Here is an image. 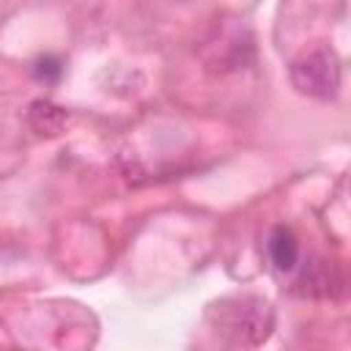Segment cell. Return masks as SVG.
I'll use <instances>...</instances> for the list:
<instances>
[{
	"instance_id": "6da1fadb",
	"label": "cell",
	"mask_w": 351,
	"mask_h": 351,
	"mask_svg": "<svg viewBox=\"0 0 351 351\" xmlns=\"http://www.w3.org/2000/svg\"><path fill=\"white\" fill-rule=\"evenodd\" d=\"M211 326L233 346H258L271 332V307L258 296H233L211 304Z\"/></svg>"
},
{
	"instance_id": "7a4b0ae2",
	"label": "cell",
	"mask_w": 351,
	"mask_h": 351,
	"mask_svg": "<svg viewBox=\"0 0 351 351\" xmlns=\"http://www.w3.org/2000/svg\"><path fill=\"white\" fill-rule=\"evenodd\" d=\"M291 82L302 96L335 99L340 90V58L332 47L318 44L304 49L291 63Z\"/></svg>"
},
{
	"instance_id": "3957f363",
	"label": "cell",
	"mask_w": 351,
	"mask_h": 351,
	"mask_svg": "<svg viewBox=\"0 0 351 351\" xmlns=\"http://www.w3.org/2000/svg\"><path fill=\"white\" fill-rule=\"evenodd\" d=\"M27 121H30V126H33L38 134L55 137V134H60V132L66 129L69 112H66L63 107L52 104L49 99H36V101L27 107Z\"/></svg>"
},
{
	"instance_id": "277c9868",
	"label": "cell",
	"mask_w": 351,
	"mask_h": 351,
	"mask_svg": "<svg viewBox=\"0 0 351 351\" xmlns=\"http://www.w3.org/2000/svg\"><path fill=\"white\" fill-rule=\"evenodd\" d=\"M269 255H271V263L280 271H293L296 269V263H299V241H296L291 228L277 225L271 230V236H269Z\"/></svg>"
},
{
	"instance_id": "5b68a950",
	"label": "cell",
	"mask_w": 351,
	"mask_h": 351,
	"mask_svg": "<svg viewBox=\"0 0 351 351\" xmlns=\"http://www.w3.org/2000/svg\"><path fill=\"white\" fill-rule=\"evenodd\" d=\"M299 285H304V293H315V296H326L329 285H332V269L326 263H315V269L304 271Z\"/></svg>"
},
{
	"instance_id": "8992f818",
	"label": "cell",
	"mask_w": 351,
	"mask_h": 351,
	"mask_svg": "<svg viewBox=\"0 0 351 351\" xmlns=\"http://www.w3.org/2000/svg\"><path fill=\"white\" fill-rule=\"evenodd\" d=\"M60 71H63V66H60V60L58 58H38L36 60V77L38 80H47V82H52V80H58L60 77Z\"/></svg>"
}]
</instances>
